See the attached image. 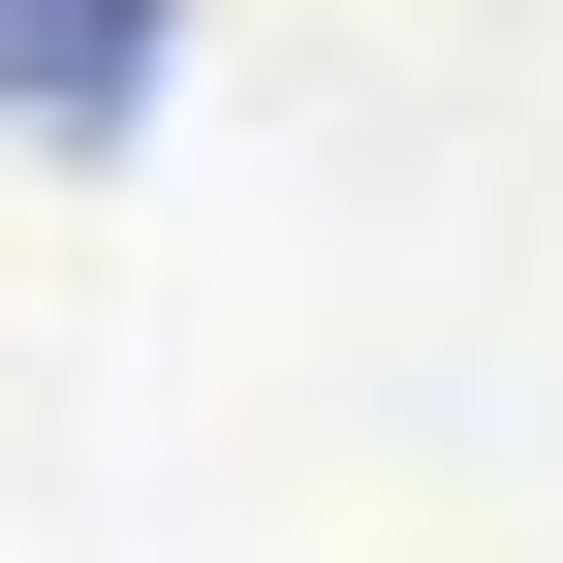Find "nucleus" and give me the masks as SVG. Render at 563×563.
Segmentation results:
<instances>
[{"label":"nucleus","instance_id":"nucleus-1","mask_svg":"<svg viewBox=\"0 0 563 563\" xmlns=\"http://www.w3.org/2000/svg\"><path fill=\"white\" fill-rule=\"evenodd\" d=\"M157 63H188V0H0V125H32V157H125Z\"/></svg>","mask_w":563,"mask_h":563}]
</instances>
